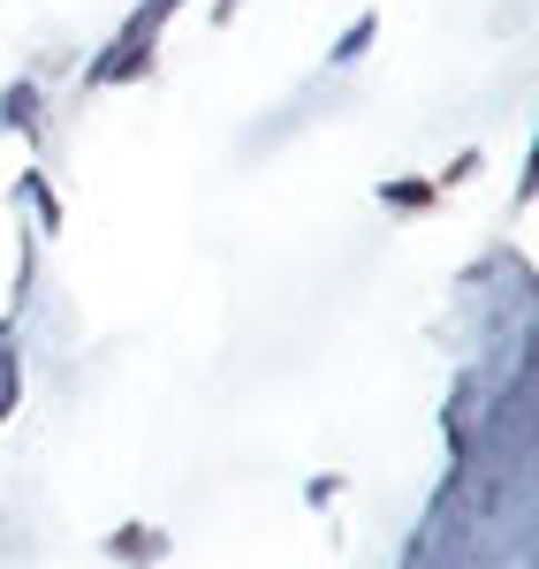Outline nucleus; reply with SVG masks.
<instances>
[{
  "mask_svg": "<svg viewBox=\"0 0 539 569\" xmlns=\"http://www.w3.org/2000/svg\"><path fill=\"white\" fill-rule=\"evenodd\" d=\"M152 61H160V46H137V39H114L99 61L84 69V84H77V99L84 91H114V84H144L152 77Z\"/></svg>",
  "mask_w": 539,
  "mask_h": 569,
  "instance_id": "obj_1",
  "label": "nucleus"
},
{
  "mask_svg": "<svg viewBox=\"0 0 539 569\" xmlns=\"http://www.w3.org/2000/svg\"><path fill=\"white\" fill-rule=\"evenodd\" d=\"M0 130L23 137V144H39V137H46V84H39V77L0 84Z\"/></svg>",
  "mask_w": 539,
  "mask_h": 569,
  "instance_id": "obj_2",
  "label": "nucleus"
},
{
  "mask_svg": "<svg viewBox=\"0 0 539 569\" xmlns=\"http://www.w3.org/2000/svg\"><path fill=\"white\" fill-rule=\"evenodd\" d=\"M168 531L160 525H122V531H107V562L114 569H152V562H168Z\"/></svg>",
  "mask_w": 539,
  "mask_h": 569,
  "instance_id": "obj_3",
  "label": "nucleus"
},
{
  "mask_svg": "<svg viewBox=\"0 0 539 569\" xmlns=\"http://www.w3.org/2000/svg\"><path fill=\"white\" fill-rule=\"evenodd\" d=\"M16 206H31V236H61V198H53V182H46V168H23L16 176Z\"/></svg>",
  "mask_w": 539,
  "mask_h": 569,
  "instance_id": "obj_4",
  "label": "nucleus"
},
{
  "mask_svg": "<svg viewBox=\"0 0 539 569\" xmlns=\"http://www.w3.org/2000/svg\"><path fill=\"white\" fill-rule=\"evenodd\" d=\"M380 206L418 220V213H433V206H441V190H433L426 176H388V182H380Z\"/></svg>",
  "mask_w": 539,
  "mask_h": 569,
  "instance_id": "obj_5",
  "label": "nucleus"
},
{
  "mask_svg": "<svg viewBox=\"0 0 539 569\" xmlns=\"http://www.w3.org/2000/svg\"><path fill=\"white\" fill-rule=\"evenodd\" d=\"M372 39H380V8H358V16H350V31L327 46V69H350V61H365V53H372Z\"/></svg>",
  "mask_w": 539,
  "mask_h": 569,
  "instance_id": "obj_6",
  "label": "nucleus"
},
{
  "mask_svg": "<svg viewBox=\"0 0 539 569\" xmlns=\"http://www.w3.org/2000/svg\"><path fill=\"white\" fill-rule=\"evenodd\" d=\"M182 16V0H137L130 8V23L114 31V39H137V46H160V31Z\"/></svg>",
  "mask_w": 539,
  "mask_h": 569,
  "instance_id": "obj_7",
  "label": "nucleus"
},
{
  "mask_svg": "<svg viewBox=\"0 0 539 569\" xmlns=\"http://www.w3.org/2000/svg\"><path fill=\"white\" fill-rule=\"evenodd\" d=\"M335 493H342V471H319V479H305V501H312V509H327Z\"/></svg>",
  "mask_w": 539,
  "mask_h": 569,
  "instance_id": "obj_8",
  "label": "nucleus"
},
{
  "mask_svg": "<svg viewBox=\"0 0 539 569\" xmlns=\"http://www.w3.org/2000/svg\"><path fill=\"white\" fill-rule=\"evenodd\" d=\"M471 176H479V152H463V160H449V176L433 182V190H449V182H471Z\"/></svg>",
  "mask_w": 539,
  "mask_h": 569,
  "instance_id": "obj_9",
  "label": "nucleus"
}]
</instances>
